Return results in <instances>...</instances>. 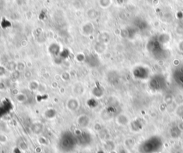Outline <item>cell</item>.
<instances>
[{"label":"cell","mask_w":183,"mask_h":153,"mask_svg":"<svg viewBox=\"0 0 183 153\" xmlns=\"http://www.w3.org/2000/svg\"><path fill=\"white\" fill-rule=\"evenodd\" d=\"M120 153H127V152H125V151H122V152H121Z\"/></svg>","instance_id":"obj_13"},{"label":"cell","mask_w":183,"mask_h":153,"mask_svg":"<svg viewBox=\"0 0 183 153\" xmlns=\"http://www.w3.org/2000/svg\"><path fill=\"white\" fill-rule=\"evenodd\" d=\"M90 122V117L85 115H80L77 118V123L79 124V126L82 127H87L89 125Z\"/></svg>","instance_id":"obj_6"},{"label":"cell","mask_w":183,"mask_h":153,"mask_svg":"<svg viewBox=\"0 0 183 153\" xmlns=\"http://www.w3.org/2000/svg\"><path fill=\"white\" fill-rule=\"evenodd\" d=\"M44 115L45 118L52 119L53 118H55V116H56V111H55V109L52 108L47 109V110L44 112Z\"/></svg>","instance_id":"obj_8"},{"label":"cell","mask_w":183,"mask_h":153,"mask_svg":"<svg viewBox=\"0 0 183 153\" xmlns=\"http://www.w3.org/2000/svg\"><path fill=\"white\" fill-rule=\"evenodd\" d=\"M163 145L162 138L159 136H151L142 142L139 147L140 153H157Z\"/></svg>","instance_id":"obj_1"},{"label":"cell","mask_w":183,"mask_h":153,"mask_svg":"<svg viewBox=\"0 0 183 153\" xmlns=\"http://www.w3.org/2000/svg\"><path fill=\"white\" fill-rule=\"evenodd\" d=\"M163 84L164 82L162 81V79H161V78H155V79H153V80L151 81L150 86L154 90H159L163 87Z\"/></svg>","instance_id":"obj_5"},{"label":"cell","mask_w":183,"mask_h":153,"mask_svg":"<svg viewBox=\"0 0 183 153\" xmlns=\"http://www.w3.org/2000/svg\"><path fill=\"white\" fill-rule=\"evenodd\" d=\"M43 128L44 127H43L42 124H41L40 123H36L33 124L32 127H31V130H32V132L34 134H40L42 132Z\"/></svg>","instance_id":"obj_7"},{"label":"cell","mask_w":183,"mask_h":153,"mask_svg":"<svg viewBox=\"0 0 183 153\" xmlns=\"http://www.w3.org/2000/svg\"><path fill=\"white\" fill-rule=\"evenodd\" d=\"M26 98L25 97V95H24L23 94H19L16 96V100H17L20 102H24V101L26 100Z\"/></svg>","instance_id":"obj_10"},{"label":"cell","mask_w":183,"mask_h":153,"mask_svg":"<svg viewBox=\"0 0 183 153\" xmlns=\"http://www.w3.org/2000/svg\"><path fill=\"white\" fill-rule=\"evenodd\" d=\"M82 34L85 35V36H88V35L92 34L94 31L93 24H92L91 22H87V23H85L82 26Z\"/></svg>","instance_id":"obj_4"},{"label":"cell","mask_w":183,"mask_h":153,"mask_svg":"<svg viewBox=\"0 0 183 153\" xmlns=\"http://www.w3.org/2000/svg\"></svg>","instance_id":"obj_14"},{"label":"cell","mask_w":183,"mask_h":153,"mask_svg":"<svg viewBox=\"0 0 183 153\" xmlns=\"http://www.w3.org/2000/svg\"><path fill=\"white\" fill-rule=\"evenodd\" d=\"M80 56H81V53L78 54V55H77V60L79 61V62L83 61V60H84V59H85V58H84V56H83V55H82V57H80Z\"/></svg>","instance_id":"obj_11"},{"label":"cell","mask_w":183,"mask_h":153,"mask_svg":"<svg viewBox=\"0 0 183 153\" xmlns=\"http://www.w3.org/2000/svg\"><path fill=\"white\" fill-rule=\"evenodd\" d=\"M74 90H75V92L76 94H81L82 92H84V87H82L81 84H76L75 87H74Z\"/></svg>","instance_id":"obj_9"},{"label":"cell","mask_w":183,"mask_h":153,"mask_svg":"<svg viewBox=\"0 0 183 153\" xmlns=\"http://www.w3.org/2000/svg\"><path fill=\"white\" fill-rule=\"evenodd\" d=\"M39 142H40V144H46L47 143H45V142H47V140L44 139V138H40V139H39Z\"/></svg>","instance_id":"obj_12"},{"label":"cell","mask_w":183,"mask_h":153,"mask_svg":"<svg viewBox=\"0 0 183 153\" xmlns=\"http://www.w3.org/2000/svg\"><path fill=\"white\" fill-rule=\"evenodd\" d=\"M75 140L72 135H69V134H65V136H62L61 140V144L65 151H69L74 148Z\"/></svg>","instance_id":"obj_2"},{"label":"cell","mask_w":183,"mask_h":153,"mask_svg":"<svg viewBox=\"0 0 183 153\" xmlns=\"http://www.w3.org/2000/svg\"><path fill=\"white\" fill-rule=\"evenodd\" d=\"M79 107V102L77 99L76 98H71L67 101V109L70 111H75L78 109Z\"/></svg>","instance_id":"obj_3"}]
</instances>
